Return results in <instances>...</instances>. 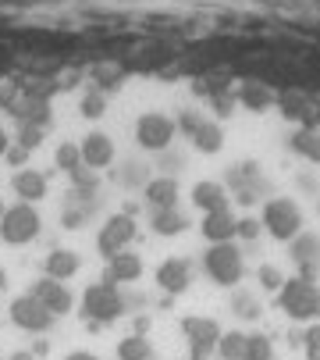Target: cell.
Masks as SVG:
<instances>
[{"mask_svg":"<svg viewBox=\"0 0 320 360\" xmlns=\"http://www.w3.org/2000/svg\"><path fill=\"white\" fill-rule=\"evenodd\" d=\"M82 311L93 318V321H114L121 311H125V300L121 292L114 289V282H96L86 289L82 296Z\"/></svg>","mask_w":320,"mask_h":360,"instance_id":"cell-1","label":"cell"},{"mask_svg":"<svg viewBox=\"0 0 320 360\" xmlns=\"http://www.w3.org/2000/svg\"><path fill=\"white\" fill-rule=\"evenodd\" d=\"M281 307L292 318H313L320 314V289L306 278H292L281 285Z\"/></svg>","mask_w":320,"mask_h":360,"instance_id":"cell-2","label":"cell"},{"mask_svg":"<svg viewBox=\"0 0 320 360\" xmlns=\"http://www.w3.org/2000/svg\"><path fill=\"white\" fill-rule=\"evenodd\" d=\"M206 275L218 285H235L242 278V257L232 243H218L206 253Z\"/></svg>","mask_w":320,"mask_h":360,"instance_id":"cell-3","label":"cell"},{"mask_svg":"<svg viewBox=\"0 0 320 360\" xmlns=\"http://www.w3.org/2000/svg\"><path fill=\"white\" fill-rule=\"evenodd\" d=\"M263 225L274 239H292L299 236V225H302V214L292 200H271L263 207Z\"/></svg>","mask_w":320,"mask_h":360,"instance_id":"cell-4","label":"cell"},{"mask_svg":"<svg viewBox=\"0 0 320 360\" xmlns=\"http://www.w3.org/2000/svg\"><path fill=\"white\" fill-rule=\"evenodd\" d=\"M0 236H4V243H29L39 236V214L29 207V203H18V207L4 211V218H0Z\"/></svg>","mask_w":320,"mask_h":360,"instance_id":"cell-5","label":"cell"},{"mask_svg":"<svg viewBox=\"0 0 320 360\" xmlns=\"http://www.w3.org/2000/svg\"><path fill=\"white\" fill-rule=\"evenodd\" d=\"M135 139L146 150H164L175 139V122L164 118V115H142L139 125H135Z\"/></svg>","mask_w":320,"mask_h":360,"instance_id":"cell-6","label":"cell"},{"mask_svg":"<svg viewBox=\"0 0 320 360\" xmlns=\"http://www.w3.org/2000/svg\"><path fill=\"white\" fill-rule=\"evenodd\" d=\"M50 311L39 303V300H32V296H22V300H15L11 303V321L18 325V328H25V332H43L46 325H50Z\"/></svg>","mask_w":320,"mask_h":360,"instance_id":"cell-7","label":"cell"},{"mask_svg":"<svg viewBox=\"0 0 320 360\" xmlns=\"http://www.w3.org/2000/svg\"><path fill=\"white\" fill-rule=\"evenodd\" d=\"M132 236H135V221L128 214H114L100 232V250L107 257H114V253L125 250V243H132Z\"/></svg>","mask_w":320,"mask_h":360,"instance_id":"cell-8","label":"cell"},{"mask_svg":"<svg viewBox=\"0 0 320 360\" xmlns=\"http://www.w3.org/2000/svg\"><path fill=\"white\" fill-rule=\"evenodd\" d=\"M185 335H189V349L196 356H206L213 346L221 342V328H218V321H210V318H189L185 321Z\"/></svg>","mask_w":320,"mask_h":360,"instance_id":"cell-9","label":"cell"},{"mask_svg":"<svg viewBox=\"0 0 320 360\" xmlns=\"http://www.w3.org/2000/svg\"><path fill=\"white\" fill-rule=\"evenodd\" d=\"M29 296L39 300L50 314H68V311H72V292H68L58 278H43V282H36Z\"/></svg>","mask_w":320,"mask_h":360,"instance_id":"cell-10","label":"cell"},{"mask_svg":"<svg viewBox=\"0 0 320 360\" xmlns=\"http://www.w3.org/2000/svg\"><path fill=\"white\" fill-rule=\"evenodd\" d=\"M79 150H82V165H89V168H107V165L114 161V143L107 139L103 132L86 136Z\"/></svg>","mask_w":320,"mask_h":360,"instance_id":"cell-11","label":"cell"},{"mask_svg":"<svg viewBox=\"0 0 320 360\" xmlns=\"http://www.w3.org/2000/svg\"><path fill=\"white\" fill-rule=\"evenodd\" d=\"M235 232H239V221L228 214V207H225V211H213V214L203 218V236H206L210 243H228Z\"/></svg>","mask_w":320,"mask_h":360,"instance_id":"cell-12","label":"cell"},{"mask_svg":"<svg viewBox=\"0 0 320 360\" xmlns=\"http://www.w3.org/2000/svg\"><path fill=\"white\" fill-rule=\"evenodd\" d=\"M156 282H160V289H168V292H182L189 285V264L178 261V257H171V261H164L156 268Z\"/></svg>","mask_w":320,"mask_h":360,"instance_id":"cell-13","label":"cell"},{"mask_svg":"<svg viewBox=\"0 0 320 360\" xmlns=\"http://www.w3.org/2000/svg\"><path fill=\"white\" fill-rule=\"evenodd\" d=\"M142 275V261L135 253H114L111 268H107V282H135Z\"/></svg>","mask_w":320,"mask_h":360,"instance_id":"cell-14","label":"cell"},{"mask_svg":"<svg viewBox=\"0 0 320 360\" xmlns=\"http://www.w3.org/2000/svg\"><path fill=\"white\" fill-rule=\"evenodd\" d=\"M146 200L153 203L156 211H171L175 200H178V182L175 179H153L146 186Z\"/></svg>","mask_w":320,"mask_h":360,"instance_id":"cell-15","label":"cell"},{"mask_svg":"<svg viewBox=\"0 0 320 360\" xmlns=\"http://www.w3.org/2000/svg\"><path fill=\"white\" fill-rule=\"evenodd\" d=\"M192 203H196L199 211H206V214L225 211V189H221L218 182H199V186L192 189Z\"/></svg>","mask_w":320,"mask_h":360,"instance_id":"cell-16","label":"cell"},{"mask_svg":"<svg viewBox=\"0 0 320 360\" xmlns=\"http://www.w3.org/2000/svg\"><path fill=\"white\" fill-rule=\"evenodd\" d=\"M11 186H15V193H18L22 200H39V196H46V179H43L39 172H32V168L18 172Z\"/></svg>","mask_w":320,"mask_h":360,"instance_id":"cell-17","label":"cell"},{"mask_svg":"<svg viewBox=\"0 0 320 360\" xmlns=\"http://www.w3.org/2000/svg\"><path fill=\"white\" fill-rule=\"evenodd\" d=\"M46 271H50V278H72L75 271H79V257L72 253V250H53L50 257H46Z\"/></svg>","mask_w":320,"mask_h":360,"instance_id":"cell-18","label":"cell"},{"mask_svg":"<svg viewBox=\"0 0 320 360\" xmlns=\"http://www.w3.org/2000/svg\"><path fill=\"white\" fill-rule=\"evenodd\" d=\"M221 139H225V132L213 125V122H199V125L192 129V143H196V150H203V153L221 150Z\"/></svg>","mask_w":320,"mask_h":360,"instance_id":"cell-19","label":"cell"},{"mask_svg":"<svg viewBox=\"0 0 320 360\" xmlns=\"http://www.w3.org/2000/svg\"><path fill=\"white\" fill-rule=\"evenodd\" d=\"M185 225H189V221H185V214H178L175 207H171V211H156V214H153V232H160V236H178Z\"/></svg>","mask_w":320,"mask_h":360,"instance_id":"cell-20","label":"cell"},{"mask_svg":"<svg viewBox=\"0 0 320 360\" xmlns=\"http://www.w3.org/2000/svg\"><path fill=\"white\" fill-rule=\"evenodd\" d=\"M292 257H295L302 268H313V264H316V257H320V239H316V236H302V239H295Z\"/></svg>","mask_w":320,"mask_h":360,"instance_id":"cell-21","label":"cell"},{"mask_svg":"<svg viewBox=\"0 0 320 360\" xmlns=\"http://www.w3.org/2000/svg\"><path fill=\"white\" fill-rule=\"evenodd\" d=\"M271 339L267 335H246V353L242 360H271Z\"/></svg>","mask_w":320,"mask_h":360,"instance_id":"cell-22","label":"cell"},{"mask_svg":"<svg viewBox=\"0 0 320 360\" xmlns=\"http://www.w3.org/2000/svg\"><path fill=\"white\" fill-rule=\"evenodd\" d=\"M218 349H221L225 360H242V353H246V335H242V332H228V335H221Z\"/></svg>","mask_w":320,"mask_h":360,"instance_id":"cell-23","label":"cell"},{"mask_svg":"<svg viewBox=\"0 0 320 360\" xmlns=\"http://www.w3.org/2000/svg\"><path fill=\"white\" fill-rule=\"evenodd\" d=\"M118 356H121V360H149V342H146V339H139V335L121 339Z\"/></svg>","mask_w":320,"mask_h":360,"instance_id":"cell-24","label":"cell"},{"mask_svg":"<svg viewBox=\"0 0 320 360\" xmlns=\"http://www.w3.org/2000/svg\"><path fill=\"white\" fill-rule=\"evenodd\" d=\"M58 165H61L65 172H79V168H82V150L72 146V143L58 146Z\"/></svg>","mask_w":320,"mask_h":360,"instance_id":"cell-25","label":"cell"},{"mask_svg":"<svg viewBox=\"0 0 320 360\" xmlns=\"http://www.w3.org/2000/svg\"><path fill=\"white\" fill-rule=\"evenodd\" d=\"M260 282H263V289H281V271L271 268V264H263L260 268Z\"/></svg>","mask_w":320,"mask_h":360,"instance_id":"cell-26","label":"cell"},{"mask_svg":"<svg viewBox=\"0 0 320 360\" xmlns=\"http://www.w3.org/2000/svg\"><path fill=\"white\" fill-rule=\"evenodd\" d=\"M306 356L309 360H320V325L306 332Z\"/></svg>","mask_w":320,"mask_h":360,"instance_id":"cell-27","label":"cell"},{"mask_svg":"<svg viewBox=\"0 0 320 360\" xmlns=\"http://www.w3.org/2000/svg\"><path fill=\"white\" fill-rule=\"evenodd\" d=\"M82 115L86 118H100L103 115V96H86L82 100Z\"/></svg>","mask_w":320,"mask_h":360,"instance_id":"cell-28","label":"cell"},{"mask_svg":"<svg viewBox=\"0 0 320 360\" xmlns=\"http://www.w3.org/2000/svg\"><path fill=\"white\" fill-rule=\"evenodd\" d=\"M235 307H239V314H242V318H253V314H256V303H253L249 296H239Z\"/></svg>","mask_w":320,"mask_h":360,"instance_id":"cell-29","label":"cell"},{"mask_svg":"<svg viewBox=\"0 0 320 360\" xmlns=\"http://www.w3.org/2000/svg\"><path fill=\"white\" fill-rule=\"evenodd\" d=\"M246 104H267V93H260V89H246Z\"/></svg>","mask_w":320,"mask_h":360,"instance_id":"cell-30","label":"cell"},{"mask_svg":"<svg viewBox=\"0 0 320 360\" xmlns=\"http://www.w3.org/2000/svg\"><path fill=\"white\" fill-rule=\"evenodd\" d=\"M239 236L253 239V236H256V221H239Z\"/></svg>","mask_w":320,"mask_h":360,"instance_id":"cell-31","label":"cell"},{"mask_svg":"<svg viewBox=\"0 0 320 360\" xmlns=\"http://www.w3.org/2000/svg\"><path fill=\"white\" fill-rule=\"evenodd\" d=\"M4 153H8V132L0 129V158H4Z\"/></svg>","mask_w":320,"mask_h":360,"instance_id":"cell-32","label":"cell"},{"mask_svg":"<svg viewBox=\"0 0 320 360\" xmlns=\"http://www.w3.org/2000/svg\"><path fill=\"white\" fill-rule=\"evenodd\" d=\"M65 360H96L93 353H72V356H65Z\"/></svg>","mask_w":320,"mask_h":360,"instance_id":"cell-33","label":"cell"},{"mask_svg":"<svg viewBox=\"0 0 320 360\" xmlns=\"http://www.w3.org/2000/svg\"><path fill=\"white\" fill-rule=\"evenodd\" d=\"M15 360H32V356H29V353H18V356H15Z\"/></svg>","mask_w":320,"mask_h":360,"instance_id":"cell-34","label":"cell"}]
</instances>
